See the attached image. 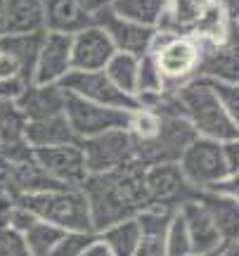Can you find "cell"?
Listing matches in <instances>:
<instances>
[{"mask_svg":"<svg viewBox=\"0 0 239 256\" xmlns=\"http://www.w3.org/2000/svg\"><path fill=\"white\" fill-rule=\"evenodd\" d=\"M166 0H114L111 10L123 19L138 22L142 26H159V19L164 14Z\"/></svg>","mask_w":239,"mask_h":256,"instance_id":"cell-26","label":"cell"},{"mask_svg":"<svg viewBox=\"0 0 239 256\" xmlns=\"http://www.w3.org/2000/svg\"><path fill=\"white\" fill-rule=\"evenodd\" d=\"M192 240L187 232L180 211H175L171 226L166 230V256H192Z\"/></svg>","mask_w":239,"mask_h":256,"instance_id":"cell-29","label":"cell"},{"mask_svg":"<svg viewBox=\"0 0 239 256\" xmlns=\"http://www.w3.org/2000/svg\"><path fill=\"white\" fill-rule=\"evenodd\" d=\"M28 211H33L40 220L52 223L66 232H95L90 218V206L81 188H62V190L38 192L17 197Z\"/></svg>","mask_w":239,"mask_h":256,"instance_id":"cell-5","label":"cell"},{"mask_svg":"<svg viewBox=\"0 0 239 256\" xmlns=\"http://www.w3.org/2000/svg\"><path fill=\"white\" fill-rule=\"evenodd\" d=\"M64 102L66 90L59 83H28L26 90L21 92V98L14 104L26 121H38L64 114Z\"/></svg>","mask_w":239,"mask_h":256,"instance_id":"cell-16","label":"cell"},{"mask_svg":"<svg viewBox=\"0 0 239 256\" xmlns=\"http://www.w3.org/2000/svg\"><path fill=\"white\" fill-rule=\"evenodd\" d=\"M45 31L74 36L85 26L95 24L92 17L78 5V0H43Z\"/></svg>","mask_w":239,"mask_h":256,"instance_id":"cell-19","label":"cell"},{"mask_svg":"<svg viewBox=\"0 0 239 256\" xmlns=\"http://www.w3.org/2000/svg\"><path fill=\"white\" fill-rule=\"evenodd\" d=\"M78 5H81L90 17H95L102 10H109L111 5H114V0H78Z\"/></svg>","mask_w":239,"mask_h":256,"instance_id":"cell-37","label":"cell"},{"mask_svg":"<svg viewBox=\"0 0 239 256\" xmlns=\"http://www.w3.org/2000/svg\"><path fill=\"white\" fill-rule=\"evenodd\" d=\"M199 76L213 78V81L239 83V46L228 43V46L206 50L199 64Z\"/></svg>","mask_w":239,"mask_h":256,"instance_id":"cell-22","label":"cell"},{"mask_svg":"<svg viewBox=\"0 0 239 256\" xmlns=\"http://www.w3.org/2000/svg\"><path fill=\"white\" fill-rule=\"evenodd\" d=\"M36 220H38L36 214H33V211H28L24 204H19V202H17V204L12 206V211H9L7 226L12 230H17V232H21V235H24V232H26V230L31 228Z\"/></svg>","mask_w":239,"mask_h":256,"instance_id":"cell-33","label":"cell"},{"mask_svg":"<svg viewBox=\"0 0 239 256\" xmlns=\"http://www.w3.org/2000/svg\"><path fill=\"white\" fill-rule=\"evenodd\" d=\"M149 52L159 66L166 90H178L180 86L199 76L204 46L194 38L171 36V34L157 31V38H154Z\"/></svg>","mask_w":239,"mask_h":256,"instance_id":"cell-6","label":"cell"},{"mask_svg":"<svg viewBox=\"0 0 239 256\" xmlns=\"http://www.w3.org/2000/svg\"><path fill=\"white\" fill-rule=\"evenodd\" d=\"M218 5H221L223 14L228 17L230 24L239 19V0H218Z\"/></svg>","mask_w":239,"mask_h":256,"instance_id":"cell-40","label":"cell"},{"mask_svg":"<svg viewBox=\"0 0 239 256\" xmlns=\"http://www.w3.org/2000/svg\"><path fill=\"white\" fill-rule=\"evenodd\" d=\"M43 38H45V31H36V34H5V36H0V50L17 60L21 76L28 83H33V72H36V62H38V55H40Z\"/></svg>","mask_w":239,"mask_h":256,"instance_id":"cell-21","label":"cell"},{"mask_svg":"<svg viewBox=\"0 0 239 256\" xmlns=\"http://www.w3.org/2000/svg\"><path fill=\"white\" fill-rule=\"evenodd\" d=\"M88 174H109L135 164V140L126 128L107 130L81 140Z\"/></svg>","mask_w":239,"mask_h":256,"instance_id":"cell-8","label":"cell"},{"mask_svg":"<svg viewBox=\"0 0 239 256\" xmlns=\"http://www.w3.org/2000/svg\"><path fill=\"white\" fill-rule=\"evenodd\" d=\"M175 95L180 100L185 119L192 124L199 138H209V140H218V142H237L239 140V128L228 116V112L209 78L197 76L185 86H180Z\"/></svg>","mask_w":239,"mask_h":256,"instance_id":"cell-3","label":"cell"},{"mask_svg":"<svg viewBox=\"0 0 239 256\" xmlns=\"http://www.w3.org/2000/svg\"><path fill=\"white\" fill-rule=\"evenodd\" d=\"M24 140L33 150H38V147H57V145L81 142L76 138L74 128L69 126L64 114L38 119V121H26V126H24Z\"/></svg>","mask_w":239,"mask_h":256,"instance_id":"cell-20","label":"cell"},{"mask_svg":"<svg viewBox=\"0 0 239 256\" xmlns=\"http://www.w3.org/2000/svg\"><path fill=\"white\" fill-rule=\"evenodd\" d=\"M116 48L107 31L90 24L71 36V72H102Z\"/></svg>","mask_w":239,"mask_h":256,"instance_id":"cell-14","label":"cell"},{"mask_svg":"<svg viewBox=\"0 0 239 256\" xmlns=\"http://www.w3.org/2000/svg\"><path fill=\"white\" fill-rule=\"evenodd\" d=\"M12 76H21V69H19L14 57L0 50V81L2 78H12Z\"/></svg>","mask_w":239,"mask_h":256,"instance_id":"cell-36","label":"cell"},{"mask_svg":"<svg viewBox=\"0 0 239 256\" xmlns=\"http://www.w3.org/2000/svg\"><path fill=\"white\" fill-rule=\"evenodd\" d=\"M28 81L24 76H12V78H2L0 81V100L17 102L21 98V92L26 90Z\"/></svg>","mask_w":239,"mask_h":256,"instance_id":"cell-35","label":"cell"},{"mask_svg":"<svg viewBox=\"0 0 239 256\" xmlns=\"http://www.w3.org/2000/svg\"><path fill=\"white\" fill-rule=\"evenodd\" d=\"M204 78H206V76H204ZM209 81H211L216 95L221 98L223 107H225V112H228V116L232 119V124L239 128V83L213 81V78H209Z\"/></svg>","mask_w":239,"mask_h":256,"instance_id":"cell-31","label":"cell"},{"mask_svg":"<svg viewBox=\"0 0 239 256\" xmlns=\"http://www.w3.org/2000/svg\"><path fill=\"white\" fill-rule=\"evenodd\" d=\"M64 116H66V121H69V126L74 128L76 138H78V140H85V138L100 136V133H107V130L128 128L130 112L104 107V104L83 100L78 95L66 92Z\"/></svg>","mask_w":239,"mask_h":256,"instance_id":"cell-9","label":"cell"},{"mask_svg":"<svg viewBox=\"0 0 239 256\" xmlns=\"http://www.w3.org/2000/svg\"><path fill=\"white\" fill-rule=\"evenodd\" d=\"M97 232H64L62 240L55 244L52 249V254L50 256H81L85 252V247L90 244L92 240H95Z\"/></svg>","mask_w":239,"mask_h":256,"instance_id":"cell-30","label":"cell"},{"mask_svg":"<svg viewBox=\"0 0 239 256\" xmlns=\"http://www.w3.org/2000/svg\"><path fill=\"white\" fill-rule=\"evenodd\" d=\"M142 164L123 166L109 174H90L81 185L83 194L90 206L92 230L109 228L123 218L138 216L149 206V197L142 183Z\"/></svg>","mask_w":239,"mask_h":256,"instance_id":"cell-1","label":"cell"},{"mask_svg":"<svg viewBox=\"0 0 239 256\" xmlns=\"http://www.w3.org/2000/svg\"><path fill=\"white\" fill-rule=\"evenodd\" d=\"M26 119L14 102L0 100V145H12L24 140Z\"/></svg>","mask_w":239,"mask_h":256,"instance_id":"cell-28","label":"cell"},{"mask_svg":"<svg viewBox=\"0 0 239 256\" xmlns=\"http://www.w3.org/2000/svg\"><path fill=\"white\" fill-rule=\"evenodd\" d=\"M64 232L66 230L38 218L36 223L24 232V240H26V247H28V252H31V256H50L52 249H55V244L62 240Z\"/></svg>","mask_w":239,"mask_h":256,"instance_id":"cell-27","label":"cell"},{"mask_svg":"<svg viewBox=\"0 0 239 256\" xmlns=\"http://www.w3.org/2000/svg\"><path fill=\"white\" fill-rule=\"evenodd\" d=\"M81 256H114V254H111V249L100 240V235H95V240L85 247V252H83Z\"/></svg>","mask_w":239,"mask_h":256,"instance_id":"cell-38","label":"cell"},{"mask_svg":"<svg viewBox=\"0 0 239 256\" xmlns=\"http://www.w3.org/2000/svg\"><path fill=\"white\" fill-rule=\"evenodd\" d=\"M157 31L194 38L206 50L230 43V22L218 0H166Z\"/></svg>","mask_w":239,"mask_h":256,"instance_id":"cell-2","label":"cell"},{"mask_svg":"<svg viewBox=\"0 0 239 256\" xmlns=\"http://www.w3.org/2000/svg\"><path fill=\"white\" fill-rule=\"evenodd\" d=\"M5 12H7V0H0V36H5Z\"/></svg>","mask_w":239,"mask_h":256,"instance_id":"cell-41","label":"cell"},{"mask_svg":"<svg viewBox=\"0 0 239 256\" xmlns=\"http://www.w3.org/2000/svg\"><path fill=\"white\" fill-rule=\"evenodd\" d=\"M135 256H166V235H142Z\"/></svg>","mask_w":239,"mask_h":256,"instance_id":"cell-34","label":"cell"},{"mask_svg":"<svg viewBox=\"0 0 239 256\" xmlns=\"http://www.w3.org/2000/svg\"><path fill=\"white\" fill-rule=\"evenodd\" d=\"M45 31L43 0H7L5 34H36Z\"/></svg>","mask_w":239,"mask_h":256,"instance_id":"cell-23","label":"cell"},{"mask_svg":"<svg viewBox=\"0 0 239 256\" xmlns=\"http://www.w3.org/2000/svg\"><path fill=\"white\" fill-rule=\"evenodd\" d=\"M0 256H31L24 235L9 226H0Z\"/></svg>","mask_w":239,"mask_h":256,"instance_id":"cell-32","label":"cell"},{"mask_svg":"<svg viewBox=\"0 0 239 256\" xmlns=\"http://www.w3.org/2000/svg\"><path fill=\"white\" fill-rule=\"evenodd\" d=\"M59 86L71 95H78L83 100L97 102V104H104V107H114V110L123 112L140 110L138 98H133L121 88H116L104 72H69Z\"/></svg>","mask_w":239,"mask_h":256,"instance_id":"cell-10","label":"cell"},{"mask_svg":"<svg viewBox=\"0 0 239 256\" xmlns=\"http://www.w3.org/2000/svg\"><path fill=\"white\" fill-rule=\"evenodd\" d=\"M92 22L107 31V36L111 38V43L119 52H130L135 57H142L145 52H149L154 38H157V28L142 26L138 22L119 17L111 8L97 12L92 17Z\"/></svg>","mask_w":239,"mask_h":256,"instance_id":"cell-13","label":"cell"},{"mask_svg":"<svg viewBox=\"0 0 239 256\" xmlns=\"http://www.w3.org/2000/svg\"><path fill=\"white\" fill-rule=\"evenodd\" d=\"M33 159H36L40 168L47 176H52L57 183L66 185V188H81L88 178V166H85V156H83L81 142H71V145H57V147H38L33 150Z\"/></svg>","mask_w":239,"mask_h":256,"instance_id":"cell-12","label":"cell"},{"mask_svg":"<svg viewBox=\"0 0 239 256\" xmlns=\"http://www.w3.org/2000/svg\"><path fill=\"white\" fill-rule=\"evenodd\" d=\"M69 72H71V36L45 31L33 72V83H62Z\"/></svg>","mask_w":239,"mask_h":256,"instance_id":"cell-15","label":"cell"},{"mask_svg":"<svg viewBox=\"0 0 239 256\" xmlns=\"http://www.w3.org/2000/svg\"><path fill=\"white\" fill-rule=\"evenodd\" d=\"M0 190H5V176H2V168H0Z\"/></svg>","mask_w":239,"mask_h":256,"instance_id":"cell-43","label":"cell"},{"mask_svg":"<svg viewBox=\"0 0 239 256\" xmlns=\"http://www.w3.org/2000/svg\"><path fill=\"white\" fill-rule=\"evenodd\" d=\"M230 43H237L239 46V19L230 24Z\"/></svg>","mask_w":239,"mask_h":256,"instance_id":"cell-42","label":"cell"},{"mask_svg":"<svg viewBox=\"0 0 239 256\" xmlns=\"http://www.w3.org/2000/svg\"><path fill=\"white\" fill-rule=\"evenodd\" d=\"M178 164L194 192L216 190L239 168V140L218 142L209 138H197L183 152Z\"/></svg>","mask_w":239,"mask_h":256,"instance_id":"cell-4","label":"cell"},{"mask_svg":"<svg viewBox=\"0 0 239 256\" xmlns=\"http://www.w3.org/2000/svg\"><path fill=\"white\" fill-rule=\"evenodd\" d=\"M142 183L147 190L149 204L173 206L180 209V204L192 200L194 188L187 183L183 168L178 162H164V164H149L142 168Z\"/></svg>","mask_w":239,"mask_h":256,"instance_id":"cell-11","label":"cell"},{"mask_svg":"<svg viewBox=\"0 0 239 256\" xmlns=\"http://www.w3.org/2000/svg\"><path fill=\"white\" fill-rule=\"evenodd\" d=\"M216 190L228 192V194H232V197H235V200L239 202V168H237V171H235V174H232L230 178H228V180H225L223 185H218Z\"/></svg>","mask_w":239,"mask_h":256,"instance_id":"cell-39","label":"cell"},{"mask_svg":"<svg viewBox=\"0 0 239 256\" xmlns=\"http://www.w3.org/2000/svg\"><path fill=\"white\" fill-rule=\"evenodd\" d=\"M194 197L209 211L213 226L221 232L223 244H239V202L221 190H202Z\"/></svg>","mask_w":239,"mask_h":256,"instance_id":"cell-17","label":"cell"},{"mask_svg":"<svg viewBox=\"0 0 239 256\" xmlns=\"http://www.w3.org/2000/svg\"><path fill=\"white\" fill-rule=\"evenodd\" d=\"M221 252H223V249H218V252H213V254H199V256H218ZM192 256H197V254H192Z\"/></svg>","mask_w":239,"mask_h":256,"instance_id":"cell-44","label":"cell"},{"mask_svg":"<svg viewBox=\"0 0 239 256\" xmlns=\"http://www.w3.org/2000/svg\"><path fill=\"white\" fill-rule=\"evenodd\" d=\"M97 235H100L102 242L111 249V254L114 256H135L138 244H140V238H142L135 216H133V218L119 220V223H114V226H109V228L100 230Z\"/></svg>","mask_w":239,"mask_h":256,"instance_id":"cell-24","label":"cell"},{"mask_svg":"<svg viewBox=\"0 0 239 256\" xmlns=\"http://www.w3.org/2000/svg\"><path fill=\"white\" fill-rule=\"evenodd\" d=\"M159 116L161 126L157 136L145 142H135V162L142 166L180 162L183 152L199 138L183 114H159Z\"/></svg>","mask_w":239,"mask_h":256,"instance_id":"cell-7","label":"cell"},{"mask_svg":"<svg viewBox=\"0 0 239 256\" xmlns=\"http://www.w3.org/2000/svg\"><path fill=\"white\" fill-rule=\"evenodd\" d=\"M178 211H180L185 226H187V232H190V240H192V252L197 256L213 254V252L225 247L221 240V232H218V228L213 226L211 216H209V211L197 202V197L183 202Z\"/></svg>","mask_w":239,"mask_h":256,"instance_id":"cell-18","label":"cell"},{"mask_svg":"<svg viewBox=\"0 0 239 256\" xmlns=\"http://www.w3.org/2000/svg\"><path fill=\"white\" fill-rule=\"evenodd\" d=\"M138 66H140V57L116 50L102 72L109 76L116 88H121L123 92L135 98L138 95Z\"/></svg>","mask_w":239,"mask_h":256,"instance_id":"cell-25","label":"cell"}]
</instances>
